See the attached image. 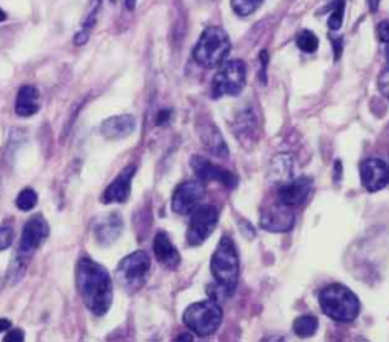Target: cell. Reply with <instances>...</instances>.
<instances>
[{"mask_svg":"<svg viewBox=\"0 0 389 342\" xmlns=\"http://www.w3.org/2000/svg\"><path fill=\"white\" fill-rule=\"evenodd\" d=\"M76 286L84 304L96 316H104L113 303V281L108 271L90 257L76 265Z\"/></svg>","mask_w":389,"mask_h":342,"instance_id":"1","label":"cell"},{"mask_svg":"<svg viewBox=\"0 0 389 342\" xmlns=\"http://www.w3.org/2000/svg\"><path fill=\"white\" fill-rule=\"evenodd\" d=\"M323 312L333 321L351 323L361 314V301L356 294L342 284H330L319 294Z\"/></svg>","mask_w":389,"mask_h":342,"instance_id":"2","label":"cell"},{"mask_svg":"<svg viewBox=\"0 0 389 342\" xmlns=\"http://www.w3.org/2000/svg\"><path fill=\"white\" fill-rule=\"evenodd\" d=\"M212 274L221 289L233 295L239 280V254L234 242L224 236L212 256Z\"/></svg>","mask_w":389,"mask_h":342,"instance_id":"3","label":"cell"},{"mask_svg":"<svg viewBox=\"0 0 389 342\" xmlns=\"http://www.w3.org/2000/svg\"><path fill=\"white\" fill-rule=\"evenodd\" d=\"M232 43L224 29L210 26L205 29L193 49V58L198 64L213 68L221 66L230 53Z\"/></svg>","mask_w":389,"mask_h":342,"instance_id":"4","label":"cell"},{"mask_svg":"<svg viewBox=\"0 0 389 342\" xmlns=\"http://www.w3.org/2000/svg\"><path fill=\"white\" fill-rule=\"evenodd\" d=\"M222 316L224 314L219 304L212 300H204L190 304L182 315V321L193 333L205 338L213 335L219 328Z\"/></svg>","mask_w":389,"mask_h":342,"instance_id":"5","label":"cell"},{"mask_svg":"<svg viewBox=\"0 0 389 342\" xmlns=\"http://www.w3.org/2000/svg\"><path fill=\"white\" fill-rule=\"evenodd\" d=\"M49 237V224L41 214L32 216V218L23 227V233L20 239V245L17 251V259L14 265L11 266V271L20 269L21 272L26 271L28 260L32 257V254L48 241Z\"/></svg>","mask_w":389,"mask_h":342,"instance_id":"6","label":"cell"},{"mask_svg":"<svg viewBox=\"0 0 389 342\" xmlns=\"http://www.w3.org/2000/svg\"><path fill=\"white\" fill-rule=\"evenodd\" d=\"M151 271V259L145 251H135V253L125 257L116 271L120 286L127 292H137L146 283L147 274Z\"/></svg>","mask_w":389,"mask_h":342,"instance_id":"7","label":"cell"},{"mask_svg":"<svg viewBox=\"0 0 389 342\" xmlns=\"http://www.w3.org/2000/svg\"><path fill=\"white\" fill-rule=\"evenodd\" d=\"M247 67L240 60L225 63L216 73L212 83V95L214 99L222 96H236L245 88Z\"/></svg>","mask_w":389,"mask_h":342,"instance_id":"8","label":"cell"},{"mask_svg":"<svg viewBox=\"0 0 389 342\" xmlns=\"http://www.w3.org/2000/svg\"><path fill=\"white\" fill-rule=\"evenodd\" d=\"M190 224L187 228V244L192 247H198L204 244L212 236L213 230L219 221V212L213 205H198L190 213Z\"/></svg>","mask_w":389,"mask_h":342,"instance_id":"9","label":"cell"},{"mask_svg":"<svg viewBox=\"0 0 389 342\" xmlns=\"http://www.w3.org/2000/svg\"><path fill=\"white\" fill-rule=\"evenodd\" d=\"M205 189L201 181H185L175 189L172 209L178 214H189L202 202Z\"/></svg>","mask_w":389,"mask_h":342,"instance_id":"10","label":"cell"},{"mask_svg":"<svg viewBox=\"0 0 389 342\" xmlns=\"http://www.w3.org/2000/svg\"><path fill=\"white\" fill-rule=\"evenodd\" d=\"M295 214L292 207L284 204H276L265 209L260 214V227L269 233H286L292 230Z\"/></svg>","mask_w":389,"mask_h":342,"instance_id":"11","label":"cell"},{"mask_svg":"<svg viewBox=\"0 0 389 342\" xmlns=\"http://www.w3.org/2000/svg\"><path fill=\"white\" fill-rule=\"evenodd\" d=\"M190 165H192V167L194 170V175L199 178L201 182L217 181V182H221L222 186H227L230 189L237 186L239 178L233 172H230V170H227V169H224L221 166H217V165L209 162L207 158L194 155L192 158Z\"/></svg>","mask_w":389,"mask_h":342,"instance_id":"12","label":"cell"},{"mask_svg":"<svg viewBox=\"0 0 389 342\" xmlns=\"http://www.w3.org/2000/svg\"><path fill=\"white\" fill-rule=\"evenodd\" d=\"M361 180L368 192H379L388 182V166L380 158H367L361 163Z\"/></svg>","mask_w":389,"mask_h":342,"instance_id":"13","label":"cell"},{"mask_svg":"<svg viewBox=\"0 0 389 342\" xmlns=\"http://www.w3.org/2000/svg\"><path fill=\"white\" fill-rule=\"evenodd\" d=\"M312 190V178L300 177L296 180H289L281 185L279 190V200L281 204L289 205V207H299L304 204L311 195Z\"/></svg>","mask_w":389,"mask_h":342,"instance_id":"14","label":"cell"},{"mask_svg":"<svg viewBox=\"0 0 389 342\" xmlns=\"http://www.w3.org/2000/svg\"><path fill=\"white\" fill-rule=\"evenodd\" d=\"M135 174V166H128L125 167L122 172L118 175V178L114 180L111 185L105 189L104 195H102V201L105 204H122L130 198L131 193V181Z\"/></svg>","mask_w":389,"mask_h":342,"instance_id":"15","label":"cell"},{"mask_svg":"<svg viewBox=\"0 0 389 342\" xmlns=\"http://www.w3.org/2000/svg\"><path fill=\"white\" fill-rule=\"evenodd\" d=\"M95 237L100 245H111L118 241L123 230V221L119 213H107L95 222Z\"/></svg>","mask_w":389,"mask_h":342,"instance_id":"16","label":"cell"},{"mask_svg":"<svg viewBox=\"0 0 389 342\" xmlns=\"http://www.w3.org/2000/svg\"><path fill=\"white\" fill-rule=\"evenodd\" d=\"M135 130V119L131 114H122V116H114L107 119L100 127V134L105 139L119 140L125 139L134 133Z\"/></svg>","mask_w":389,"mask_h":342,"instance_id":"17","label":"cell"},{"mask_svg":"<svg viewBox=\"0 0 389 342\" xmlns=\"http://www.w3.org/2000/svg\"><path fill=\"white\" fill-rule=\"evenodd\" d=\"M154 254L160 264L169 269H175L181 261L178 249L165 232H158L154 237Z\"/></svg>","mask_w":389,"mask_h":342,"instance_id":"18","label":"cell"},{"mask_svg":"<svg viewBox=\"0 0 389 342\" xmlns=\"http://www.w3.org/2000/svg\"><path fill=\"white\" fill-rule=\"evenodd\" d=\"M40 110V91L33 86H23L16 99V113L20 118L33 116Z\"/></svg>","mask_w":389,"mask_h":342,"instance_id":"19","label":"cell"},{"mask_svg":"<svg viewBox=\"0 0 389 342\" xmlns=\"http://www.w3.org/2000/svg\"><path fill=\"white\" fill-rule=\"evenodd\" d=\"M199 139L204 143V147L216 157H228V147L222 134L214 125L202 123L199 130Z\"/></svg>","mask_w":389,"mask_h":342,"instance_id":"20","label":"cell"},{"mask_svg":"<svg viewBox=\"0 0 389 342\" xmlns=\"http://www.w3.org/2000/svg\"><path fill=\"white\" fill-rule=\"evenodd\" d=\"M269 180L277 182V185H284L294 175V158L289 154H279L272 157L269 166Z\"/></svg>","mask_w":389,"mask_h":342,"instance_id":"21","label":"cell"},{"mask_svg":"<svg viewBox=\"0 0 389 342\" xmlns=\"http://www.w3.org/2000/svg\"><path fill=\"white\" fill-rule=\"evenodd\" d=\"M99 8H100V0H91L90 8H88V13L85 14V19L83 21V28H81V31H79L76 33V37H75V43L78 46H81V44L87 43L91 29H93L95 25H96Z\"/></svg>","mask_w":389,"mask_h":342,"instance_id":"22","label":"cell"},{"mask_svg":"<svg viewBox=\"0 0 389 342\" xmlns=\"http://www.w3.org/2000/svg\"><path fill=\"white\" fill-rule=\"evenodd\" d=\"M318 330V318L315 315H301L294 321V333L300 338H311Z\"/></svg>","mask_w":389,"mask_h":342,"instance_id":"23","label":"cell"},{"mask_svg":"<svg viewBox=\"0 0 389 342\" xmlns=\"http://www.w3.org/2000/svg\"><path fill=\"white\" fill-rule=\"evenodd\" d=\"M296 46H299V48L306 53H313L318 49L319 41L312 31L304 29L299 33V36H296Z\"/></svg>","mask_w":389,"mask_h":342,"instance_id":"24","label":"cell"},{"mask_svg":"<svg viewBox=\"0 0 389 342\" xmlns=\"http://www.w3.org/2000/svg\"><path fill=\"white\" fill-rule=\"evenodd\" d=\"M263 0H232V8L237 16L247 17L256 13Z\"/></svg>","mask_w":389,"mask_h":342,"instance_id":"25","label":"cell"},{"mask_svg":"<svg viewBox=\"0 0 389 342\" xmlns=\"http://www.w3.org/2000/svg\"><path fill=\"white\" fill-rule=\"evenodd\" d=\"M237 130H236V137L239 135V139H242V135H251L254 133L256 127H257V122L256 119L251 116V113H244L242 118H239L237 122Z\"/></svg>","mask_w":389,"mask_h":342,"instance_id":"26","label":"cell"},{"mask_svg":"<svg viewBox=\"0 0 389 342\" xmlns=\"http://www.w3.org/2000/svg\"><path fill=\"white\" fill-rule=\"evenodd\" d=\"M37 201H38L37 193L33 192L32 189H25V190L20 192V195L16 200V204L21 212H29L36 207Z\"/></svg>","mask_w":389,"mask_h":342,"instance_id":"27","label":"cell"},{"mask_svg":"<svg viewBox=\"0 0 389 342\" xmlns=\"http://www.w3.org/2000/svg\"><path fill=\"white\" fill-rule=\"evenodd\" d=\"M344 11H346V0H338L333 11L328 17V28L331 31H338L342 26V21H344Z\"/></svg>","mask_w":389,"mask_h":342,"instance_id":"28","label":"cell"},{"mask_svg":"<svg viewBox=\"0 0 389 342\" xmlns=\"http://www.w3.org/2000/svg\"><path fill=\"white\" fill-rule=\"evenodd\" d=\"M14 241V232L11 227H0V251L11 247Z\"/></svg>","mask_w":389,"mask_h":342,"instance_id":"29","label":"cell"},{"mask_svg":"<svg viewBox=\"0 0 389 342\" xmlns=\"http://www.w3.org/2000/svg\"><path fill=\"white\" fill-rule=\"evenodd\" d=\"M379 90L380 93L389 100V68H385V71L379 75Z\"/></svg>","mask_w":389,"mask_h":342,"instance_id":"30","label":"cell"},{"mask_svg":"<svg viewBox=\"0 0 389 342\" xmlns=\"http://www.w3.org/2000/svg\"><path fill=\"white\" fill-rule=\"evenodd\" d=\"M377 36H379L380 41L389 43V20L380 23L379 28H377Z\"/></svg>","mask_w":389,"mask_h":342,"instance_id":"31","label":"cell"},{"mask_svg":"<svg viewBox=\"0 0 389 342\" xmlns=\"http://www.w3.org/2000/svg\"><path fill=\"white\" fill-rule=\"evenodd\" d=\"M23 339H25V333L20 328H11L5 336L6 342H21Z\"/></svg>","mask_w":389,"mask_h":342,"instance_id":"32","label":"cell"},{"mask_svg":"<svg viewBox=\"0 0 389 342\" xmlns=\"http://www.w3.org/2000/svg\"><path fill=\"white\" fill-rule=\"evenodd\" d=\"M260 61L263 64V71H261V76H263V83H266V66H268V52L263 51L260 53Z\"/></svg>","mask_w":389,"mask_h":342,"instance_id":"33","label":"cell"},{"mask_svg":"<svg viewBox=\"0 0 389 342\" xmlns=\"http://www.w3.org/2000/svg\"><path fill=\"white\" fill-rule=\"evenodd\" d=\"M170 118V111L169 110H162L157 116V125H165Z\"/></svg>","mask_w":389,"mask_h":342,"instance_id":"34","label":"cell"},{"mask_svg":"<svg viewBox=\"0 0 389 342\" xmlns=\"http://www.w3.org/2000/svg\"><path fill=\"white\" fill-rule=\"evenodd\" d=\"M333 48H335V60H339V56L342 53V38H336L333 41Z\"/></svg>","mask_w":389,"mask_h":342,"instance_id":"35","label":"cell"},{"mask_svg":"<svg viewBox=\"0 0 389 342\" xmlns=\"http://www.w3.org/2000/svg\"><path fill=\"white\" fill-rule=\"evenodd\" d=\"M11 321H8V319H4V318H0V333L2 332H6V330L11 328Z\"/></svg>","mask_w":389,"mask_h":342,"instance_id":"36","label":"cell"},{"mask_svg":"<svg viewBox=\"0 0 389 342\" xmlns=\"http://www.w3.org/2000/svg\"><path fill=\"white\" fill-rule=\"evenodd\" d=\"M379 5H380V0H368V8L373 11V13H375V11L379 9Z\"/></svg>","mask_w":389,"mask_h":342,"instance_id":"37","label":"cell"},{"mask_svg":"<svg viewBox=\"0 0 389 342\" xmlns=\"http://www.w3.org/2000/svg\"><path fill=\"white\" fill-rule=\"evenodd\" d=\"M135 4H137V0H125V6H127V9L133 11L135 8Z\"/></svg>","mask_w":389,"mask_h":342,"instance_id":"38","label":"cell"},{"mask_svg":"<svg viewBox=\"0 0 389 342\" xmlns=\"http://www.w3.org/2000/svg\"><path fill=\"white\" fill-rule=\"evenodd\" d=\"M5 20H6V13L2 8H0V21H5Z\"/></svg>","mask_w":389,"mask_h":342,"instance_id":"39","label":"cell"},{"mask_svg":"<svg viewBox=\"0 0 389 342\" xmlns=\"http://www.w3.org/2000/svg\"><path fill=\"white\" fill-rule=\"evenodd\" d=\"M182 339H186V341H192L193 338H192V335H181V336L178 338V341H182Z\"/></svg>","mask_w":389,"mask_h":342,"instance_id":"40","label":"cell"},{"mask_svg":"<svg viewBox=\"0 0 389 342\" xmlns=\"http://www.w3.org/2000/svg\"><path fill=\"white\" fill-rule=\"evenodd\" d=\"M386 60L389 61V46L386 48Z\"/></svg>","mask_w":389,"mask_h":342,"instance_id":"41","label":"cell"},{"mask_svg":"<svg viewBox=\"0 0 389 342\" xmlns=\"http://www.w3.org/2000/svg\"><path fill=\"white\" fill-rule=\"evenodd\" d=\"M388 182H389V166H388Z\"/></svg>","mask_w":389,"mask_h":342,"instance_id":"42","label":"cell"},{"mask_svg":"<svg viewBox=\"0 0 389 342\" xmlns=\"http://www.w3.org/2000/svg\"><path fill=\"white\" fill-rule=\"evenodd\" d=\"M111 2H116V0H111Z\"/></svg>","mask_w":389,"mask_h":342,"instance_id":"43","label":"cell"}]
</instances>
